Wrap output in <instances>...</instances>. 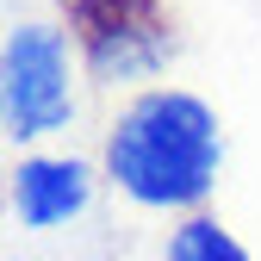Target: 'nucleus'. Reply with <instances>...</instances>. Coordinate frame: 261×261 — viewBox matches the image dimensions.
<instances>
[{"mask_svg":"<svg viewBox=\"0 0 261 261\" xmlns=\"http://www.w3.org/2000/svg\"><path fill=\"white\" fill-rule=\"evenodd\" d=\"M106 168L137 205H193L218 174V118L174 87L137 93L106 137Z\"/></svg>","mask_w":261,"mask_h":261,"instance_id":"nucleus-1","label":"nucleus"},{"mask_svg":"<svg viewBox=\"0 0 261 261\" xmlns=\"http://www.w3.org/2000/svg\"><path fill=\"white\" fill-rule=\"evenodd\" d=\"M69 25L100 81H143L174 50L162 0H69Z\"/></svg>","mask_w":261,"mask_h":261,"instance_id":"nucleus-2","label":"nucleus"},{"mask_svg":"<svg viewBox=\"0 0 261 261\" xmlns=\"http://www.w3.org/2000/svg\"><path fill=\"white\" fill-rule=\"evenodd\" d=\"M7 130L13 137H44L69 118V56L62 38L44 25H19L7 38Z\"/></svg>","mask_w":261,"mask_h":261,"instance_id":"nucleus-3","label":"nucleus"},{"mask_svg":"<svg viewBox=\"0 0 261 261\" xmlns=\"http://www.w3.org/2000/svg\"><path fill=\"white\" fill-rule=\"evenodd\" d=\"M87 205V168L69 155H31L13 168V212L31 230H50V224H69Z\"/></svg>","mask_w":261,"mask_h":261,"instance_id":"nucleus-4","label":"nucleus"},{"mask_svg":"<svg viewBox=\"0 0 261 261\" xmlns=\"http://www.w3.org/2000/svg\"><path fill=\"white\" fill-rule=\"evenodd\" d=\"M162 261H249L243 249H237V237L224 230L218 218H187L180 230L168 237V255Z\"/></svg>","mask_w":261,"mask_h":261,"instance_id":"nucleus-5","label":"nucleus"}]
</instances>
